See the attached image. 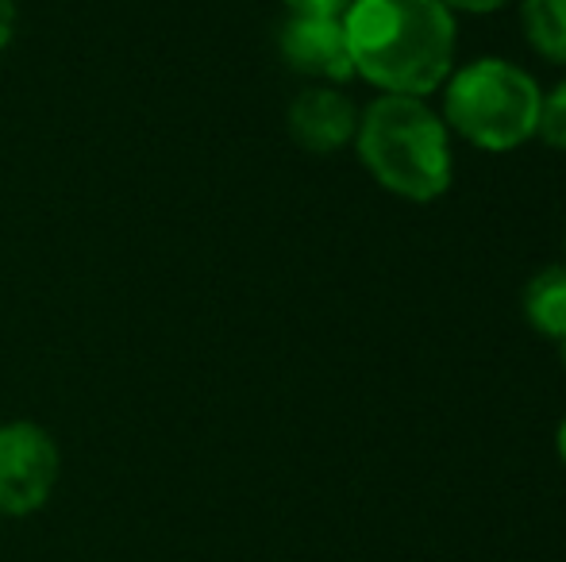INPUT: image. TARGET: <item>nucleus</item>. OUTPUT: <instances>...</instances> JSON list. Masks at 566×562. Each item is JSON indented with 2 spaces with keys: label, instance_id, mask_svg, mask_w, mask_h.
<instances>
[{
  "label": "nucleus",
  "instance_id": "1",
  "mask_svg": "<svg viewBox=\"0 0 566 562\" xmlns=\"http://www.w3.org/2000/svg\"><path fill=\"white\" fill-rule=\"evenodd\" d=\"M355 74L397 97L440 89L454 59V15L440 0H350L343 12Z\"/></svg>",
  "mask_w": 566,
  "mask_h": 562
},
{
  "label": "nucleus",
  "instance_id": "2",
  "mask_svg": "<svg viewBox=\"0 0 566 562\" xmlns=\"http://www.w3.org/2000/svg\"><path fill=\"white\" fill-rule=\"evenodd\" d=\"M358 158L381 189L405 201H436L451 185L448 124L420 97L386 93L358 120Z\"/></svg>",
  "mask_w": 566,
  "mask_h": 562
},
{
  "label": "nucleus",
  "instance_id": "3",
  "mask_svg": "<svg viewBox=\"0 0 566 562\" xmlns=\"http://www.w3.org/2000/svg\"><path fill=\"white\" fill-rule=\"evenodd\" d=\"M544 93L521 66L482 59L448 85V124L482 150H513L536 136Z\"/></svg>",
  "mask_w": 566,
  "mask_h": 562
},
{
  "label": "nucleus",
  "instance_id": "4",
  "mask_svg": "<svg viewBox=\"0 0 566 562\" xmlns=\"http://www.w3.org/2000/svg\"><path fill=\"white\" fill-rule=\"evenodd\" d=\"M59 443L31 421L0 424V517L43 509L59 486Z\"/></svg>",
  "mask_w": 566,
  "mask_h": 562
},
{
  "label": "nucleus",
  "instance_id": "5",
  "mask_svg": "<svg viewBox=\"0 0 566 562\" xmlns=\"http://www.w3.org/2000/svg\"><path fill=\"white\" fill-rule=\"evenodd\" d=\"M277 46H282V59L305 77H321V82H347V77H355L343 15L293 12L282 23Z\"/></svg>",
  "mask_w": 566,
  "mask_h": 562
},
{
  "label": "nucleus",
  "instance_id": "6",
  "mask_svg": "<svg viewBox=\"0 0 566 562\" xmlns=\"http://www.w3.org/2000/svg\"><path fill=\"white\" fill-rule=\"evenodd\" d=\"M358 131L355 105L343 97L339 89L328 85H313V89L297 93L290 105V136L313 155H332V150L347 147Z\"/></svg>",
  "mask_w": 566,
  "mask_h": 562
},
{
  "label": "nucleus",
  "instance_id": "7",
  "mask_svg": "<svg viewBox=\"0 0 566 562\" xmlns=\"http://www.w3.org/2000/svg\"><path fill=\"white\" fill-rule=\"evenodd\" d=\"M524 316L539 336L563 343L566 339V263L547 266L524 289Z\"/></svg>",
  "mask_w": 566,
  "mask_h": 562
},
{
  "label": "nucleus",
  "instance_id": "8",
  "mask_svg": "<svg viewBox=\"0 0 566 562\" xmlns=\"http://www.w3.org/2000/svg\"><path fill=\"white\" fill-rule=\"evenodd\" d=\"M524 31L544 59L566 62V0H524Z\"/></svg>",
  "mask_w": 566,
  "mask_h": 562
},
{
  "label": "nucleus",
  "instance_id": "9",
  "mask_svg": "<svg viewBox=\"0 0 566 562\" xmlns=\"http://www.w3.org/2000/svg\"><path fill=\"white\" fill-rule=\"evenodd\" d=\"M536 136L544 139L547 147L566 150V82L555 85V89L544 97V105H539Z\"/></svg>",
  "mask_w": 566,
  "mask_h": 562
},
{
  "label": "nucleus",
  "instance_id": "10",
  "mask_svg": "<svg viewBox=\"0 0 566 562\" xmlns=\"http://www.w3.org/2000/svg\"><path fill=\"white\" fill-rule=\"evenodd\" d=\"M290 12H305V15H343L350 0H285Z\"/></svg>",
  "mask_w": 566,
  "mask_h": 562
},
{
  "label": "nucleus",
  "instance_id": "11",
  "mask_svg": "<svg viewBox=\"0 0 566 562\" xmlns=\"http://www.w3.org/2000/svg\"><path fill=\"white\" fill-rule=\"evenodd\" d=\"M440 4H448L451 12L459 8V12H497V8H505L509 0H440Z\"/></svg>",
  "mask_w": 566,
  "mask_h": 562
},
{
  "label": "nucleus",
  "instance_id": "12",
  "mask_svg": "<svg viewBox=\"0 0 566 562\" xmlns=\"http://www.w3.org/2000/svg\"><path fill=\"white\" fill-rule=\"evenodd\" d=\"M12 31H15V4L12 0H0V51L12 43Z\"/></svg>",
  "mask_w": 566,
  "mask_h": 562
},
{
  "label": "nucleus",
  "instance_id": "13",
  "mask_svg": "<svg viewBox=\"0 0 566 562\" xmlns=\"http://www.w3.org/2000/svg\"><path fill=\"white\" fill-rule=\"evenodd\" d=\"M555 447H559V458H563V466H566V421L559 424V439H555Z\"/></svg>",
  "mask_w": 566,
  "mask_h": 562
},
{
  "label": "nucleus",
  "instance_id": "14",
  "mask_svg": "<svg viewBox=\"0 0 566 562\" xmlns=\"http://www.w3.org/2000/svg\"><path fill=\"white\" fill-rule=\"evenodd\" d=\"M559 354H563V367H566V339H563V343H559Z\"/></svg>",
  "mask_w": 566,
  "mask_h": 562
}]
</instances>
